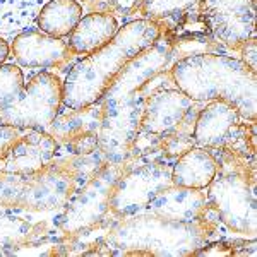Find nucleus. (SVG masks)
Returning <instances> with one entry per match:
<instances>
[{
    "label": "nucleus",
    "instance_id": "nucleus-1",
    "mask_svg": "<svg viewBox=\"0 0 257 257\" xmlns=\"http://www.w3.org/2000/svg\"><path fill=\"white\" fill-rule=\"evenodd\" d=\"M218 218L211 213L197 221H168L151 213L117 218L105 235L111 255H197L219 237Z\"/></svg>",
    "mask_w": 257,
    "mask_h": 257
},
{
    "label": "nucleus",
    "instance_id": "nucleus-2",
    "mask_svg": "<svg viewBox=\"0 0 257 257\" xmlns=\"http://www.w3.org/2000/svg\"><path fill=\"white\" fill-rule=\"evenodd\" d=\"M161 31L163 26L160 21L151 19H136L118 28L113 40L69 69L62 105L79 110L99 103L123 65L155 43Z\"/></svg>",
    "mask_w": 257,
    "mask_h": 257
},
{
    "label": "nucleus",
    "instance_id": "nucleus-3",
    "mask_svg": "<svg viewBox=\"0 0 257 257\" xmlns=\"http://www.w3.org/2000/svg\"><path fill=\"white\" fill-rule=\"evenodd\" d=\"M175 88L192 101L223 99L247 122L257 117V77L240 59L221 53H202L175 60L170 67Z\"/></svg>",
    "mask_w": 257,
    "mask_h": 257
},
{
    "label": "nucleus",
    "instance_id": "nucleus-4",
    "mask_svg": "<svg viewBox=\"0 0 257 257\" xmlns=\"http://www.w3.org/2000/svg\"><path fill=\"white\" fill-rule=\"evenodd\" d=\"M211 153L218 163L216 177L206 189L211 213L237 237L255 240V158H242L219 148Z\"/></svg>",
    "mask_w": 257,
    "mask_h": 257
},
{
    "label": "nucleus",
    "instance_id": "nucleus-5",
    "mask_svg": "<svg viewBox=\"0 0 257 257\" xmlns=\"http://www.w3.org/2000/svg\"><path fill=\"white\" fill-rule=\"evenodd\" d=\"M81 184L76 180L59 155L48 167L30 175L0 172V209L18 213H55L64 208Z\"/></svg>",
    "mask_w": 257,
    "mask_h": 257
},
{
    "label": "nucleus",
    "instance_id": "nucleus-6",
    "mask_svg": "<svg viewBox=\"0 0 257 257\" xmlns=\"http://www.w3.org/2000/svg\"><path fill=\"white\" fill-rule=\"evenodd\" d=\"M172 64V40L163 30L155 43L139 52L134 59L123 65V69L106 89L99 105L108 106L122 101L144 105L155 93L175 86L170 74Z\"/></svg>",
    "mask_w": 257,
    "mask_h": 257
},
{
    "label": "nucleus",
    "instance_id": "nucleus-7",
    "mask_svg": "<svg viewBox=\"0 0 257 257\" xmlns=\"http://www.w3.org/2000/svg\"><path fill=\"white\" fill-rule=\"evenodd\" d=\"M127 163H108L88 184L74 192L69 202L55 213V226L64 238L110 228L117 218L111 214L110 197Z\"/></svg>",
    "mask_w": 257,
    "mask_h": 257
},
{
    "label": "nucleus",
    "instance_id": "nucleus-8",
    "mask_svg": "<svg viewBox=\"0 0 257 257\" xmlns=\"http://www.w3.org/2000/svg\"><path fill=\"white\" fill-rule=\"evenodd\" d=\"M172 184V163L161 158L127 161L110 197V209L115 218L144 213L158 194Z\"/></svg>",
    "mask_w": 257,
    "mask_h": 257
},
{
    "label": "nucleus",
    "instance_id": "nucleus-9",
    "mask_svg": "<svg viewBox=\"0 0 257 257\" xmlns=\"http://www.w3.org/2000/svg\"><path fill=\"white\" fill-rule=\"evenodd\" d=\"M64 96V81L48 70H41L24 84L18 98L0 110V125L47 131L59 115Z\"/></svg>",
    "mask_w": 257,
    "mask_h": 257
},
{
    "label": "nucleus",
    "instance_id": "nucleus-10",
    "mask_svg": "<svg viewBox=\"0 0 257 257\" xmlns=\"http://www.w3.org/2000/svg\"><path fill=\"white\" fill-rule=\"evenodd\" d=\"M194 7L206 16L221 47L238 50L255 36V0H201Z\"/></svg>",
    "mask_w": 257,
    "mask_h": 257
},
{
    "label": "nucleus",
    "instance_id": "nucleus-11",
    "mask_svg": "<svg viewBox=\"0 0 257 257\" xmlns=\"http://www.w3.org/2000/svg\"><path fill=\"white\" fill-rule=\"evenodd\" d=\"M103 118L99 127L98 148L106 156L108 163H127L132 143L139 136L144 105L134 101H122L103 106Z\"/></svg>",
    "mask_w": 257,
    "mask_h": 257
},
{
    "label": "nucleus",
    "instance_id": "nucleus-12",
    "mask_svg": "<svg viewBox=\"0 0 257 257\" xmlns=\"http://www.w3.org/2000/svg\"><path fill=\"white\" fill-rule=\"evenodd\" d=\"M50 123L47 132L55 139L59 153L67 155H88L98 149L99 127H101V105L84 106L79 110L67 108Z\"/></svg>",
    "mask_w": 257,
    "mask_h": 257
},
{
    "label": "nucleus",
    "instance_id": "nucleus-13",
    "mask_svg": "<svg viewBox=\"0 0 257 257\" xmlns=\"http://www.w3.org/2000/svg\"><path fill=\"white\" fill-rule=\"evenodd\" d=\"M167 19L170 23H160L172 40L173 62L202 53H219L221 43L214 38L213 30L202 12L187 9Z\"/></svg>",
    "mask_w": 257,
    "mask_h": 257
},
{
    "label": "nucleus",
    "instance_id": "nucleus-14",
    "mask_svg": "<svg viewBox=\"0 0 257 257\" xmlns=\"http://www.w3.org/2000/svg\"><path fill=\"white\" fill-rule=\"evenodd\" d=\"M11 55L24 69H59L72 60L74 52L62 38L28 28L11 41Z\"/></svg>",
    "mask_w": 257,
    "mask_h": 257
},
{
    "label": "nucleus",
    "instance_id": "nucleus-15",
    "mask_svg": "<svg viewBox=\"0 0 257 257\" xmlns=\"http://www.w3.org/2000/svg\"><path fill=\"white\" fill-rule=\"evenodd\" d=\"M59 146L47 131L24 128L12 143L7 156L0 163V172L30 175L36 173L55 158Z\"/></svg>",
    "mask_w": 257,
    "mask_h": 257
},
{
    "label": "nucleus",
    "instance_id": "nucleus-16",
    "mask_svg": "<svg viewBox=\"0 0 257 257\" xmlns=\"http://www.w3.org/2000/svg\"><path fill=\"white\" fill-rule=\"evenodd\" d=\"M53 238H64L53 221L35 218V213H18V211L0 209V247L7 250V255L24 247L47 242Z\"/></svg>",
    "mask_w": 257,
    "mask_h": 257
},
{
    "label": "nucleus",
    "instance_id": "nucleus-17",
    "mask_svg": "<svg viewBox=\"0 0 257 257\" xmlns=\"http://www.w3.org/2000/svg\"><path fill=\"white\" fill-rule=\"evenodd\" d=\"M196 103L175 86L161 89L144 103L141 128L151 134H165L175 128Z\"/></svg>",
    "mask_w": 257,
    "mask_h": 257
},
{
    "label": "nucleus",
    "instance_id": "nucleus-18",
    "mask_svg": "<svg viewBox=\"0 0 257 257\" xmlns=\"http://www.w3.org/2000/svg\"><path fill=\"white\" fill-rule=\"evenodd\" d=\"M144 213H151L168 221H197L209 214L208 196L199 189L170 185L153 199Z\"/></svg>",
    "mask_w": 257,
    "mask_h": 257
},
{
    "label": "nucleus",
    "instance_id": "nucleus-19",
    "mask_svg": "<svg viewBox=\"0 0 257 257\" xmlns=\"http://www.w3.org/2000/svg\"><path fill=\"white\" fill-rule=\"evenodd\" d=\"M242 122L238 110L223 99L208 101L204 108L199 110L196 125H194V141L197 146L218 149L223 146L230 131Z\"/></svg>",
    "mask_w": 257,
    "mask_h": 257
},
{
    "label": "nucleus",
    "instance_id": "nucleus-20",
    "mask_svg": "<svg viewBox=\"0 0 257 257\" xmlns=\"http://www.w3.org/2000/svg\"><path fill=\"white\" fill-rule=\"evenodd\" d=\"M218 172L211 149L194 146L172 163V184L185 189L206 190Z\"/></svg>",
    "mask_w": 257,
    "mask_h": 257
},
{
    "label": "nucleus",
    "instance_id": "nucleus-21",
    "mask_svg": "<svg viewBox=\"0 0 257 257\" xmlns=\"http://www.w3.org/2000/svg\"><path fill=\"white\" fill-rule=\"evenodd\" d=\"M118 33L117 18L106 12L91 11L82 16L77 26L69 35V47L74 55H89L108 41L115 38Z\"/></svg>",
    "mask_w": 257,
    "mask_h": 257
},
{
    "label": "nucleus",
    "instance_id": "nucleus-22",
    "mask_svg": "<svg viewBox=\"0 0 257 257\" xmlns=\"http://www.w3.org/2000/svg\"><path fill=\"white\" fill-rule=\"evenodd\" d=\"M82 18V6L77 0H47L41 7L36 26L50 36L65 38Z\"/></svg>",
    "mask_w": 257,
    "mask_h": 257
},
{
    "label": "nucleus",
    "instance_id": "nucleus-23",
    "mask_svg": "<svg viewBox=\"0 0 257 257\" xmlns=\"http://www.w3.org/2000/svg\"><path fill=\"white\" fill-rule=\"evenodd\" d=\"M47 0H0V36H16L36 24Z\"/></svg>",
    "mask_w": 257,
    "mask_h": 257
},
{
    "label": "nucleus",
    "instance_id": "nucleus-24",
    "mask_svg": "<svg viewBox=\"0 0 257 257\" xmlns=\"http://www.w3.org/2000/svg\"><path fill=\"white\" fill-rule=\"evenodd\" d=\"M197 105L199 103H196V106L189 110V113L182 118V122L175 128L160 136V156L165 161L173 163L185 151L197 146L196 141H194V125H196L197 113L201 110Z\"/></svg>",
    "mask_w": 257,
    "mask_h": 257
},
{
    "label": "nucleus",
    "instance_id": "nucleus-25",
    "mask_svg": "<svg viewBox=\"0 0 257 257\" xmlns=\"http://www.w3.org/2000/svg\"><path fill=\"white\" fill-rule=\"evenodd\" d=\"M24 74L19 65L4 64L0 65V110L11 105L24 88Z\"/></svg>",
    "mask_w": 257,
    "mask_h": 257
},
{
    "label": "nucleus",
    "instance_id": "nucleus-26",
    "mask_svg": "<svg viewBox=\"0 0 257 257\" xmlns=\"http://www.w3.org/2000/svg\"><path fill=\"white\" fill-rule=\"evenodd\" d=\"M201 0H146L139 11L144 16L143 19L161 21L170 18V16L180 14L187 9H192Z\"/></svg>",
    "mask_w": 257,
    "mask_h": 257
},
{
    "label": "nucleus",
    "instance_id": "nucleus-27",
    "mask_svg": "<svg viewBox=\"0 0 257 257\" xmlns=\"http://www.w3.org/2000/svg\"><path fill=\"white\" fill-rule=\"evenodd\" d=\"M144 2L146 0H96V2H91V9L127 18V16L134 14L136 11H139Z\"/></svg>",
    "mask_w": 257,
    "mask_h": 257
},
{
    "label": "nucleus",
    "instance_id": "nucleus-28",
    "mask_svg": "<svg viewBox=\"0 0 257 257\" xmlns=\"http://www.w3.org/2000/svg\"><path fill=\"white\" fill-rule=\"evenodd\" d=\"M21 131H23V128H16V127H9V125H0V163H2L4 158L7 156V153H9L12 143L18 139Z\"/></svg>",
    "mask_w": 257,
    "mask_h": 257
},
{
    "label": "nucleus",
    "instance_id": "nucleus-29",
    "mask_svg": "<svg viewBox=\"0 0 257 257\" xmlns=\"http://www.w3.org/2000/svg\"><path fill=\"white\" fill-rule=\"evenodd\" d=\"M238 52H240V55H242V59L240 60L255 72V69H257V41H255V36H252V38H248L247 41H243L242 47L238 48Z\"/></svg>",
    "mask_w": 257,
    "mask_h": 257
},
{
    "label": "nucleus",
    "instance_id": "nucleus-30",
    "mask_svg": "<svg viewBox=\"0 0 257 257\" xmlns=\"http://www.w3.org/2000/svg\"><path fill=\"white\" fill-rule=\"evenodd\" d=\"M9 53H11L9 43H7V41L4 40V36H0V65L6 64L7 57H9Z\"/></svg>",
    "mask_w": 257,
    "mask_h": 257
},
{
    "label": "nucleus",
    "instance_id": "nucleus-31",
    "mask_svg": "<svg viewBox=\"0 0 257 257\" xmlns=\"http://www.w3.org/2000/svg\"><path fill=\"white\" fill-rule=\"evenodd\" d=\"M77 2H88V4H91V2H96V0H77Z\"/></svg>",
    "mask_w": 257,
    "mask_h": 257
}]
</instances>
